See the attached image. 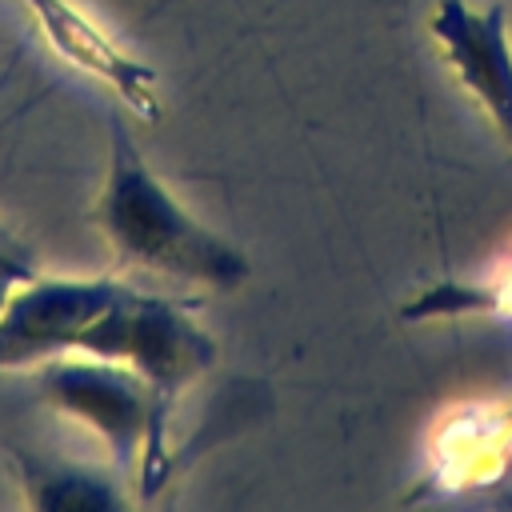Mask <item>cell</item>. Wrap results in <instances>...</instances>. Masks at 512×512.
I'll return each instance as SVG.
<instances>
[{
  "label": "cell",
  "instance_id": "1",
  "mask_svg": "<svg viewBox=\"0 0 512 512\" xmlns=\"http://www.w3.org/2000/svg\"><path fill=\"white\" fill-rule=\"evenodd\" d=\"M92 220L116 260L128 268L220 292H232L252 276V260L244 256V248L196 220L172 196V188L148 168L136 136L120 116L108 132V168Z\"/></svg>",
  "mask_w": 512,
  "mask_h": 512
},
{
  "label": "cell",
  "instance_id": "2",
  "mask_svg": "<svg viewBox=\"0 0 512 512\" xmlns=\"http://www.w3.org/2000/svg\"><path fill=\"white\" fill-rule=\"evenodd\" d=\"M32 388L52 412L100 436L112 456V468L124 480L132 476L144 500L160 492L172 464V448H168L172 408L152 392V384L136 368L120 360L68 352L36 364Z\"/></svg>",
  "mask_w": 512,
  "mask_h": 512
},
{
  "label": "cell",
  "instance_id": "3",
  "mask_svg": "<svg viewBox=\"0 0 512 512\" xmlns=\"http://www.w3.org/2000/svg\"><path fill=\"white\" fill-rule=\"evenodd\" d=\"M76 352L136 368L172 408L216 360V340L196 320V304L168 292L120 288V296L84 328Z\"/></svg>",
  "mask_w": 512,
  "mask_h": 512
},
{
  "label": "cell",
  "instance_id": "4",
  "mask_svg": "<svg viewBox=\"0 0 512 512\" xmlns=\"http://www.w3.org/2000/svg\"><path fill=\"white\" fill-rule=\"evenodd\" d=\"M112 276H32L0 308V376L76 352L84 328L120 296Z\"/></svg>",
  "mask_w": 512,
  "mask_h": 512
},
{
  "label": "cell",
  "instance_id": "5",
  "mask_svg": "<svg viewBox=\"0 0 512 512\" xmlns=\"http://www.w3.org/2000/svg\"><path fill=\"white\" fill-rule=\"evenodd\" d=\"M428 32L460 80V88L488 112L504 144H512V40H508V8L496 0L488 8H472L468 0H436L428 16Z\"/></svg>",
  "mask_w": 512,
  "mask_h": 512
},
{
  "label": "cell",
  "instance_id": "6",
  "mask_svg": "<svg viewBox=\"0 0 512 512\" xmlns=\"http://www.w3.org/2000/svg\"><path fill=\"white\" fill-rule=\"evenodd\" d=\"M24 8L32 12L36 28L44 32V40L52 44V52L64 64L108 84L120 96V104L128 112H136L140 120L160 116L156 72L148 64H140L136 56H128L88 12H80L72 0H24Z\"/></svg>",
  "mask_w": 512,
  "mask_h": 512
},
{
  "label": "cell",
  "instance_id": "7",
  "mask_svg": "<svg viewBox=\"0 0 512 512\" xmlns=\"http://www.w3.org/2000/svg\"><path fill=\"white\" fill-rule=\"evenodd\" d=\"M12 468L20 476L24 500L32 508H128L132 496L124 492L120 472H100L76 460L28 452V448H8Z\"/></svg>",
  "mask_w": 512,
  "mask_h": 512
},
{
  "label": "cell",
  "instance_id": "8",
  "mask_svg": "<svg viewBox=\"0 0 512 512\" xmlns=\"http://www.w3.org/2000/svg\"><path fill=\"white\" fill-rule=\"evenodd\" d=\"M504 288H512V276L504 280ZM492 292H500V288H492V284H432L428 292H420L416 300H408L404 308H400V316L408 320V324H416V320H428V316H464V312H492L496 308V300H492ZM500 308H508V296L500 300Z\"/></svg>",
  "mask_w": 512,
  "mask_h": 512
},
{
  "label": "cell",
  "instance_id": "9",
  "mask_svg": "<svg viewBox=\"0 0 512 512\" xmlns=\"http://www.w3.org/2000/svg\"><path fill=\"white\" fill-rule=\"evenodd\" d=\"M32 276H36V260H32L20 244H12V240L0 236V308H4V300H8L24 280H32Z\"/></svg>",
  "mask_w": 512,
  "mask_h": 512
},
{
  "label": "cell",
  "instance_id": "10",
  "mask_svg": "<svg viewBox=\"0 0 512 512\" xmlns=\"http://www.w3.org/2000/svg\"><path fill=\"white\" fill-rule=\"evenodd\" d=\"M504 436H512V408L504 412Z\"/></svg>",
  "mask_w": 512,
  "mask_h": 512
}]
</instances>
